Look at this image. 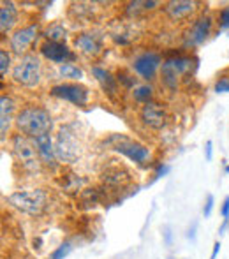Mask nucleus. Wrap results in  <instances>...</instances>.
Returning <instances> with one entry per match:
<instances>
[{
	"label": "nucleus",
	"mask_w": 229,
	"mask_h": 259,
	"mask_svg": "<svg viewBox=\"0 0 229 259\" xmlns=\"http://www.w3.org/2000/svg\"><path fill=\"white\" fill-rule=\"evenodd\" d=\"M55 155L60 162H76L79 157V143L72 125H62L57 134Z\"/></svg>",
	"instance_id": "nucleus-5"
},
{
	"label": "nucleus",
	"mask_w": 229,
	"mask_h": 259,
	"mask_svg": "<svg viewBox=\"0 0 229 259\" xmlns=\"http://www.w3.org/2000/svg\"><path fill=\"white\" fill-rule=\"evenodd\" d=\"M81 206L83 208H92V206H96L97 203H99V199H101V194L96 191V189H86V191H83L81 192Z\"/></svg>",
	"instance_id": "nucleus-23"
},
{
	"label": "nucleus",
	"mask_w": 229,
	"mask_h": 259,
	"mask_svg": "<svg viewBox=\"0 0 229 259\" xmlns=\"http://www.w3.org/2000/svg\"><path fill=\"white\" fill-rule=\"evenodd\" d=\"M92 74H94V78L99 81V85H101V89L104 90L106 94H110V96H115L116 94V81L118 79L113 78V74H111L110 71H106V69H103V67H92Z\"/></svg>",
	"instance_id": "nucleus-19"
},
{
	"label": "nucleus",
	"mask_w": 229,
	"mask_h": 259,
	"mask_svg": "<svg viewBox=\"0 0 229 259\" xmlns=\"http://www.w3.org/2000/svg\"><path fill=\"white\" fill-rule=\"evenodd\" d=\"M58 74L62 78H71V79H81L83 78V71L79 67H76L74 64H62L58 67Z\"/></svg>",
	"instance_id": "nucleus-22"
},
{
	"label": "nucleus",
	"mask_w": 229,
	"mask_h": 259,
	"mask_svg": "<svg viewBox=\"0 0 229 259\" xmlns=\"http://www.w3.org/2000/svg\"><path fill=\"white\" fill-rule=\"evenodd\" d=\"M83 184H85V182H83L81 178H78V175H67V177L64 178V182H62V185H64V189L67 192L79 191Z\"/></svg>",
	"instance_id": "nucleus-25"
},
{
	"label": "nucleus",
	"mask_w": 229,
	"mask_h": 259,
	"mask_svg": "<svg viewBox=\"0 0 229 259\" xmlns=\"http://www.w3.org/2000/svg\"><path fill=\"white\" fill-rule=\"evenodd\" d=\"M103 35L99 32H83V34L76 35L74 37V48L83 55L88 57H97L103 52Z\"/></svg>",
	"instance_id": "nucleus-11"
},
{
	"label": "nucleus",
	"mask_w": 229,
	"mask_h": 259,
	"mask_svg": "<svg viewBox=\"0 0 229 259\" xmlns=\"http://www.w3.org/2000/svg\"><path fill=\"white\" fill-rule=\"evenodd\" d=\"M196 6L198 4L194 0H173V2L166 4V13L171 20H181V18L194 13Z\"/></svg>",
	"instance_id": "nucleus-17"
},
{
	"label": "nucleus",
	"mask_w": 229,
	"mask_h": 259,
	"mask_svg": "<svg viewBox=\"0 0 229 259\" xmlns=\"http://www.w3.org/2000/svg\"><path fill=\"white\" fill-rule=\"evenodd\" d=\"M71 250H72V243L71 242H64L60 247H57V249L53 250L52 259H64V257H67L69 254H71Z\"/></svg>",
	"instance_id": "nucleus-27"
},
{
	"label": "nucleus",
	"mask_w": 229,
	"mask_h": 259,
	"mask_svg": "<svg viewBox=\"0 0 229 259\" xmlns=\"http://www.w3.org/2000/svg\"><path fill=\"white\" fill-rule=\"evenodd\" d=\"M159 6V2H154V0H150V2H132V4H129V9H127V13L129 14H132V13H138V11H141V9H154V7H157Z\"/></svg>",
	"instance_id": "nucleus-26"
},
{
	"label": "nucleus",
	"mask_w": 229,
	"mask_h": 259,
	"mask_svg": "<svg viewBox=\"0 0 229 259\" xmlns=\"http://www.w3.org/2000/svg\"><path fill=\"white\" fill-rule=\"evenodd\" d=\"M34 145L37 148L39 155H41L42 162L48 164L50 167H55L57 166V155H55V147L52 143V136L50 133H44L41 136L34 138Z\"/></svg>",
	"instance_id": "nucleus-15"
},
{
	"label": "nucleus",
	"mask_w": 229,
	"mask_h": 259,
	"mask_svg": "<svg viewBox=\"0 0 229 259\" xmlns=\"http://www.w3.org/2000/svg\"><path fill=\"white\" fill-rule=\"evenodd\" d=\"M196 228H198V226H192V229H189V238H191V240H196Z\"/></svg>",
	"instance_id": "nucleus-38"
},
{
	"label": "nucleus",
	"mask_w": 229,
	"mask_h": 259,
	"mask_svg": "<svg viewBox=\"0 0 229 259\" xmlns=\"http://www.w3.org/2000/svg\"><path fill=\"white\" fill-rule=\"evenodd\" d=\"M52 96L69 101V103L79 106V108H83L88 103V89L79 85V83H60V85H55L52 89Z\"/></svg>",
	"instance_id": "nucleus-8"
},
{
	"label": "nucleus",
	"mask_w": 229,
	"mask_h": 259,
	"mask_svg": "<svg viewBox=\"0 0 229 259\" xmlns=\"http://www.w3.org/2000/svg\"><path fill=\"white\" fill-rule=\"evenodd\" d=\"M217 94H227L229 92V78H219L215 81V87H213Z\"/></svg>",
	"instance_id": "nucleus-29"
},
{
	"label": "nucleus",
	"mask_w": 229,
	"mask_h": 259,
	"mask_svg": "<svg viewBox=\"0 0 229 259\" xmlns=\"http://www.w3.org/2000/svg\"><path fill=\"white\" fill-rule=\"evenodd\" d=\"M224 173H226V175H229V164H227L226 167H224Z\"/></svg>",
	"instance_id": "nucleus-39"
},
{
	"label": "nucleus",
	"mask_w": 229,
	"mask_h": 259,
	"mask_svg": "<svg viewBox=\"0 0 229 259\" xmlns=\"http://www.w3.org/2000/svg\"><path fill=\"white\" fill-rule=\"evenodd\" d=\"M132 96L138 103H145V104L152 103V87H148V85L138 87V89H134Z\"/></svg>",
	"instance_id": "nucleus-24"
},
{
	"label": "nucleus",
	"mask_w": 229,
	"mask_h": 259,
	"mask_svg": "<svg viewBox=\"0 0 229 259\" xmlns=\"http://www.w3.org/2000/svg\"><path fill=\"white\" fill-rule=\"evenodd\" d=\"M169 169H171V167H169L168 164H159L157 169H155V173H154V180H159L161 177L168 175V173H169Z\"/></svg>",
	"instance_id": "nucleus-32"
},
{
	"label": "nucleus",
	"mask_w": 229,
	"mask_h": 259,
	"mask_svg": "<svg viewBox=\"0 0 229 259\" xmlns=\"http://www.w3.org/2000/svg\"><path fill=\"white\" fill-rule=\"evenodd\" d=\"M212 147H213L212 141H206V147H205V152H206V160H212V155H213Z\"/></svg>",
	"instance_id": "nucleus-36"
},
{
	"label": "nucleus",
	"mask_w": 229,
	"mask_h": 259,
	"mask_svg": "<svg viewBox=\"0 0 229 259\" xmlns=\"http://www.w3.org/2000/svg\"><path fill=\"white\" fill-rule=\"evenodd\" d=\"M213 203H215V199H213V196H212V194L206 196V203H205V206H203V215H205V217H210V215H212Z\"/></svg>",
	"instance_id": "nucleus-31"
},
{
	"label": "nucleus",
	"mask_w": 229,
	"mask_h": 259,
	"mask_svg": "<svg viewBox=\"0 0 229 259\" xmlns=\"http://www.w3.org/2000/svg\"><path fill=\"white\" fill-rule=\"evenodd\" d=\"M7 203L13 208L23 211V213H27V215H39L44 210L46 192L41 191V189L13 192L11 196H7Z\"/></svg>",
	"instance_id": "nucleus-3"
},
{
	"label": "nucleus",
	"mask_w": 229,
	"mask_h": 259,
	"mask_svg": "<svg viewBox=\"0 0 229 259\" xmlns=\"http://www.w3.org/2000/svg\"><path fill=\"white\" fill-rule=\"evenodd\" d=\"M116 79H118V81H122L125 87H132L134 83H136V79L130 78V76H127V74H123V72H118V78H116Z\"/></svg>",
	"instance_id": "nucleus-33"
},
{
	"label": "nucleus",
	"mask_w": 229,
	"mask_h": 259,
	"mask_svg": "<svg viewBox=\"0 0 229 259\" xmlns=\"http://www.w3.org/2000/svg\"><path fill=\"white\" fill-rule=\"evenodd\" d=\"M130 175L127 173L123 167H108L106 171H103L101 178L106 185L110 187H118V185H123L127 180H129Z\"/></svg>",
	"instance_id": "nucleus-20"
},
{
	"label": "nucleus",
	"mask_w": 229,
	"mask_h": 259,
	"mask_svg": "<svg viewBox=\"0 0 229 259\" xmlns=\"http://www.w3.org/2000/svg\"><path fill=\"white\" fill-rule=\"evenodd\" d=\"M219 25H220V28H222V30H227V28H229V6L224 7V9L220 11Z\"/></svg>",
	"instance_id": "nucleus-30"
},
{
	"label": "nucleus",
	"mask_w": 229,
	"mask_h": 259,
	"mask_svg": "<svg viewBox=\"0 0 229 259\" xmlns=\"http://www.w3.org/2000/svg\"><path fill=\"white\" fill-rule=\"evenodd\" d=\"M212 16L203 14L198 20L192 23V27L189 28L187 37H185V46H199L208 39L210 32H212Z\"/></svg>",
	"instance_id": "nucleus-9"
},
{
	"label": "nucleus",
	"mask_w": 229,
	"mask_h": 259,
	"mask_svg": "<svg viewBox=\"0 0 229 259\" xmlns=\"http://www.w3.org/2000/svg\"><path fill=\"white\" fill-rule=\"evenodd\" d=\"M44 35H46V39H48V41L62 42V41H65V37H67V30H65V27L62 23H53V25H50V27L46 28Z\"/></svg>",
	"instance_id": "nucleus-21"
},
{
	"label": "nucleus",
	"mask_w": 229,
	"mask_h": 259,
	"mask_svg": "<svg viewBox=\"0 0 229 259\" xmlns=\"http://www.w3.org/2000/svg\"><path fill=\"white\" fill-rule=\"evenodd\" d=\"M106 143L111 145V148H113L115 152L125 155L127 159H130L136 164H145L150 159V150H148L145 145L129 140V138H125V136H111Z\"/></svg>",
	"instance_id": "nucleus-6"
},
{
	"label": "nucleus",
	"mask_w": 229,
	"mask_h": 259,
	"mask_svg": "<svg viewBox=\"0 0 229 259\" xmlns=\"http://www.w3.org/2000/svg\"><path fill=\"white\" fill-rule=\"evenodd\" d=\"M41 53L44 55L48 60L57 62V64H67V60H74V53L64 45V42H53V41H46L41 46Z\"/></svg>",
	"instance_id": "nucleus-14"
},
{
	"label": "nucleus",
	"mask_w": 229,
	"mask_h": 259,
	"mask_svg": "<svg viewBox=\"0 0 229 259\" xmlns=\"http://www.w3.org/2000/svg\"><path fill=\"white\" fill-rule=\"evenodd\" d=\"M9 65H11V55L6 50H2L0 52V74L6 76L7 71H9Z\"/></svg>",
	"instance_id": "nucleus-28"
},
{
	"label": "nucleus",
	"mask_w": 229,
	"mask_h": 259,
	"mask_svg": "<svg viewBox=\"0 0 229 259\" xmlns=\"http://www.w3.org/2000/svg\"><path fill=\"white\" fill-rule=\"evenodd\" d=\"M16 127L25 136L37 138L44 133H50L53 127V120L48 109L41 106H28L21 109L16 116Z\"/></svg>",
	"instance_id": "nucleus-1"
},
{
	"label": "nucleus",
	"mask_w": 229,
	"mask_h": 259,
	"mask_svg": "<svg viewBox=\"0 0 229 259\" xmlns=\"http://www.w3.org/2000/svg\"><path fill=\"white\" fill-rule=\"evenodd\" d=\"M13 154L27 173L35 175L41 171V155H39L34 141L28 136L16 134L13 138Z\"/></svg>",
	"instance_id": "nucleus-2"
},
{
	"label": "nucleus",
	"mask_w": 229,
	"mask_h": 259,
	"mask_svg": "<svg viewBox=\"0 0 229 259\" xmlns=\"http://www.w3.org/2000/svg\"><path fill=\"white\" fill-rule=\"evenodd\" d=\"M164 240H166V245H171L173 235H171V228H169V226L164 228Z\"/></svg>",
	"instance_id": "nucleus-35"
},
{
	"label": "nucleus",
	"mask_w": 229,
	"mask_h": 259,
	"mask_svg": "<svg viewBox=\"0 0 229 259\" xmlns=\"http://www.w3.org/2000/svg\"><path fill=\"white\" fill-rule=\"evenodd\" d=\"M18 21V7L11 0H4L2 9H0V30L2 34H7L9 30H13V27Z\"/></svg>",
	"instance_id": "nucleus-16"
},
{
	"label": "nucleus",
	"mask_w": 229,
	"mask_h": 259,
	"mask_svg": "<svg viewBox=\"0 0 229 259\" xmlns=\"http://www.w3.org/2000/svg\"><path fill=\"white\" fill-rule=\"evenodd\" d=\"M219 252H220V242H215V245H213V250H212V256H210V259H217Z\"/></svg>",
	"instance_id": "nucleus-37"
},
{
	"label": "nucleus",
	"mask_w": 229,
	"mask_h": 259,
	"mask_svg": "<svg viewBox=\"0 0 229 259\" xmlns=\"http://www.w3.org/2000/svg\"><path fill=\"white\" fill-rule=\"evenodd\" d=\"M39 34V25L34 23V25H28L25 28H20V30L14 32V35L11 37V50L13 53L16 55H21L28 50V46L35 41Z\"/></svg>",
	"instance_id": "nucleus-13"
},
{
	"label": "nucleus",
	"mask_w": 229,
	"mask_h": 259,
	"mask_svg": "<svg viewBox=\"0 0 229 259\" xmlns=\"http://www.w3.org/2000/svg\"><path fill=\"white\" fill-rule=\"evenodd\" d=\"M14 101L9 96L0 97V140H6V134L9 131L11 120H13Z\"/></svg>",
	"instance_id": "nucleus-18"
},
{
	"label": "nucleus",
	"mask_w": 229,
	"mask_h": 259,
	"mask_svg": "<svg viewBox=\"0 0 229 259\" xmlns=\"http://www.w3.org/2000/svg\"><path fill=\"white\" fill-rule=\"evenodd\" d=\"M220 213H222L224 221H227V219H229V196H226V199H224L222 210H220Z\"/></svg>",
	"instance_id": "nucleus-34"
},
{
	"label": "nucleus",
	"mask_w": 229,
	"mask_h": 259,
	"mask_svg": "<svg viewBox=\"0 0 229 259\" xmlns=\"http://www.w3.org/2000/svg\"><path fill=\"white\" fill-rule=\"evenodd\" d=\"M41 60L35 55H25L16 64V67L13 69V79L18 85L32 89V87L39 85V81H41Z\"/></svg>",
	"instance_id": "nucleus-4"
},
{
	"label": "nucleus",
	"mask_w": 229,
	"mask_h": 259,
	"mask_svg": "<svg viewBox=\"0 0 229 259\" xmlns=\"http://www.w3.org/2000/svg\"><path fill=\"white\" fill-rule=\"evenodd\" d=\"M191 67H192V58H189V57L169 58V60H166L164 64H162V69H161L162 83H164L169 90H174L178 87L180 76L185 74Z\"/></svg>",
	"instance_id": "nucleus-7"
},
{
	"label": "nucleus",
	"mask_w": 229,
	"mask_h": 259,
	"mask_svg": "<svg viewBox=\"0 0 229 259\" xmlns=\"http://www.w3.org/2000/svg\"><path fill=\"white\" fill-rule=\"evenodd\" d=\"M140 116H141V122L150 127V129L161 131L168 125V113H166V109L157 103L145 104Z\"/></svg>",
	"instance_id": "nucleus-10"
},
{
	"label": "nucleus",
	"mask_w": 229,
	"mask_h": 259,
	"mask_svg": "<svg viewBox=\"0 0 229 259\" xmlns=\"http://www.w3.org/2000/svg\"><path fill=\"white\" fill-rule=\"evenodd\" d=\"M161 60H162V57L157 52H145V53H141L140 57L134 58L132 67L141 78L150 79V78H154L155 71H157L159 65H161Z\"/></svg>",
	"instance_id": "nucleus-12"
}]
</instances>
